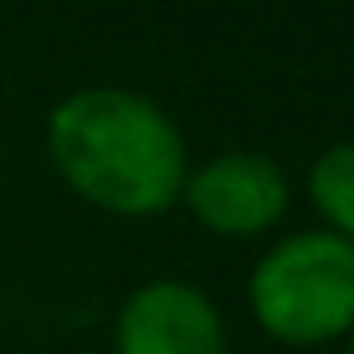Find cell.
<instances>
[{
	"mask_svg": "<svg viewBox=\"0 0 354 354\" xmlns=\"http://www.w3.org/2000/svg\"><path fill=\"white\" fill-rule=\"evenodd\" d=\"M117 354H228L218 306L189 281H146L117 310Z\"/></svg>",
	"mask_w": 354,
	"mask_h": 354,
	"instance_id": "cell-4",
	"label": "cell"
},
{
	"mask_svg": "<svg viewBox=\"0 0 354 354\" xmlns=\"http://www.w3.org/2000/svg\"><path fill=\"white\" fill-rule=\"evenodd\" d=\"M252 320L281 344H325L354 330V243L339 233H291L248 277Z\"/></svg>",
	"mask_w": 354,
	"mask_h": 354,
	"instance_id": "cell-2",
	"label": "cell"
},
{
	"mask_svg": "<svg viewBox=\"0 0 354 354\" xmlns=\"http://www.w3.org/2000/svg\"><path fill=\"white\" fill-rule=\"evenodd\" d=\"M344 354H354V330H349V344H344Z\"/></svg>",
	"mask_w": 354,
	"mask_h": 354,
	"instance_id": "cell-6",
	"label": "cell"
},
{
	"mask_svg": "<svg viewBox=\"0 0 354 354\" xmlns=\"http://www.w3.org/2000/svg\"><path fill=\"white\" fill-rule=\"evenodd\" d=\"M44 141L64 185L107 214L151 218L180 204L189 175L185 136L141 93L78 88L49 112Z\"/></svg>",
	"mask_w": 354,
	"mask_h": 354,
	"instance_id": "cell-1",
	"label": "cell"
},
{
	"mask_svg": "<svg viewBox=\"0 0 354 354\" xmlns=\"http://www.w3.org/2000/svg\"><path fill=\"white\" fill-rule=\"evenodd\" d=\"M306 194H310L315 214L330 223V233L354 243V141H339L315 156V165L306 175Z\"/></svg>",
	"mask_w": 354,
	"mask_h": 354,
	"instance_id": "cell-5",
	"label": "cell"
},
{
	"mask_svg": "<svg viewBox=\"0 0 354 354\" xmlns=\"http://www.w3.org/2000/svg\"><path fill=\"white\" fill-rule=\"evenodd\" d=\"M180 204L218 238H252L281 223L291 204V185L272 156L257 151H223L209 165L185 175Z\"/></svg>",
	"mask_w": 354,
	"mask_h": 354,
	"instance_id": "cell-3",
	"label": "cell"
}]
</instances>
